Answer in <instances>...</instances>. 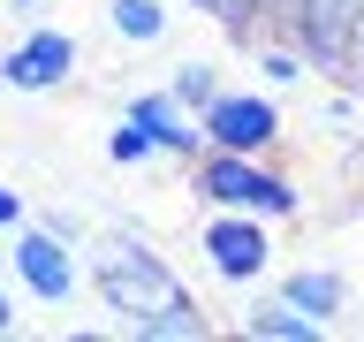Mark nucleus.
Instances as JSON below:
<instances>
[{"label":"nucleus","mask_w":364,"mask_h":342,"mask_svg":"<svg viewBox=\"0 0 364 342\" xmlns=\"http://www.w3.org/2000/svg\"><path fill=\"white\" fill-rule=\"evenodd\" d=\"M273 38H289L311 76H341L364 91V0H281Z\"/></svg>","instance_id":"obj_1"},{"label":"nucleus","mask_w":364,"mask_h":342,"mask_svg":"<svg viewBox=\"0 0 364 342\" xmlns=\"http://www.w3.org/2000/svg\"><path fill=\"white\" fill-rule=\"evenodd\" d=\"M84 281L99 289V304L114 312V335L129 327V319H144L152 304H167V296H182V274L159 259L136 228H122V236H107V244L84 259Z\"/></svg>","instance_id":"obj_2"},{"label":"nucleus","mask_w":364,"mask_h":342,"mask_svg":"<svg viewBox=\"0 0 364 342\" xmlns=\"http://www.w3.org/2000/svg\"><path fill=\"white\" fill-rule=\"evenodd\" d=\"M190 190L205 205H228V213H258V221H296L304 213V190L289 175H273L258 152H220V145H205L190 160Z\"/></svg>","instance_id":"obj_3"},{"label":"nucleus","mask_w":364,"mask_h":342,"mask_svg":"<svg viewBox=\"0 0 364 342\" xmlns=\"http://www.w3.org/2000/svg\"><path fill=\"white\" fill-rule=\"evenodd\" d=\"M198 251H205V274H213L220 289H258V281H273V221H258V213L213 205L205 228H198Z\"/></svg>","instance_id":"obj_4"},{"label":"nucleus","mask_w":364,"mask_h":342,"mask_svg":"<svg viewBox=\"0 0 364 342\" xmlns=\"http://www.w3.org/2000/svg\"><path fill=\"white\" fill-rule=\"evenodd\" d=\"M84 244H68V236H53L46 221H23L16 236H8V266H16L23 296H38V304H53L61 312L68 296L84 289V259H76Z\"/></svg>","instance_id":"obj_5"},{"label":"nucleus","mask_w":364,"mask_h":342,"mask_svg":"<svg viewBox=\"0 0 364 342\" xmlns=\"http://www.w3.org/2000/svg\"><path fill=\"white\" fill-rule=\"evenodd\" d=\"M76 68H84L76 31H61V23H31V31L0 53V84H8V91H61V84H76Z\"/></svg>","instance_id":"obj_6"},{"label":"nucleus","mask_w":364,"mask_h":342,"mask_svg":"<svg viewBox=\"0 0 364 342\" xmlns=\"http://www.w3.org/2000/svg\"><path fill=\"white\" fill-rule=\"evenodd\" d=\"M198 122H205V145H220V152H258V160L281 145V130H289L281 107H273V91H220Z\"/></svg>","instance_id":"obj_7"},{"label":"nucleus","mask_w":364,"mask_h":342,"mask_svg":"<svg viewBox=\"0 0 364 342\" xmlns=\"http://www.w3.org/2000/svg\"><path fill=\"white\" fill-rule=\"evenodd\" d=\"M129 122H144V130H152V145L167 160H198L205 152V122H198V107H182L175 91L167 84H152V91H129Z\"/></svg>","instance_id":"obj_8"},{"label":"nucleus","mask_w":364,"mask_h":342,"mask_svg":"<svg viewBox=\"0 0 364 342\" xmlns=\"http://www.w3.org/2000/svg\"><path fill=\"white\" fill-rule=\"evenodd\" d=\"M281 296H289L296 312H311L318 327H341V312H349L357 281H349V266H341V259H311V266H289V274H281Z\"/></svg>","instance_id":"obj_9"},{"label":"nucleus","mask_w":364,"mask_h":342,"mask_svg":"<svg viewBox=\"0 0 364 342\" xmlns=\"http://www.w3.org/2000/svg\"><path fill=\"white\" fill-rule=\"evenodd\" d=\"M235 327H243V335H258V342H326V335H334V327H318L311 312H296L281 289H273V296H250Z\"/></svg>","instance_id":"obj_10"},{"label":"nucleus","mask_w":364,"mask_h":342,"mask_svg":"<svg viewBox=\"0 0 364 342\" xmlns=\"http://www.w3.org/2000/svg\"><path fill=\"white\" fill-rule=\"evenodd\" d=\"M122 335H136V342H205V335H213V319H205L198 296L182 289V296H167V304H152L144 319H129Z\"/></svg>","instance_id":"obj_11"},{"label":"nucleus","mask_w":364,"mask_h":342,"mask_svg":"<svg viewBox=\"0 0 364 342\" xmlns=\"http://www.w3.org/2000/svg\"><path fill=\"white\" fill-rule=\"evenodd\" d=\"M107 31L122 46H159L167 38V0H107Z\"/></svg>","instance_id":"obj_12"},{"label":"nucleus","mask_w":364,"mask_h":342,"mask_svg":"<svg viewBox=\"0 0 364 342\" xmlns=\"http://www.w3.org/2000/svg\"><path fill=\"white\" fill-rule=\"evenodd\" d=\"M167 91H175V99H182V107H213V99H220V61H205V53H190V61H175V68H167Z\"/></svg>","instance_id":"obj_13"},{"label":"nucleus","mask_w":364,"mask_h":342,"mask_svg":"<svg viewBox=\"0 0 364 342\" xmlns=\"http://www.w3.org/2000/svg\"><path fill=\"white\" fill-rule=\"evenodd\" d=\"M190 8H205V16L228 23L235 38H250V31H266V23H273V8H281V0H190Z\"/></svg>","instance_id":"obj_14"},{"label":"nucleus","mask_w":364,"mask_h":342,"mask_svg":"<svg viewBox=\"0 0 364 342\" xmlns=\"http://www.w3.org/2000/svg\"><path fill=\"white\" fill-rule=\"evenodd\" d=\"M107 160H114V167H144V160H159V145H152V130H144V122H129V114H122V122L107 130Z\"/></svg>","instance_id":"obj_15"},{"label":"nucleus","mask_w":364,"mask_h":342,"mask_svg":"<svg viewBox=\"0 0 364 342\" xmlns=\"http://www.w3.org/2000/svg\"><path fill=\"white\" fill-rule=\"evenodd\" d=\"M258 76H266V84H304V76H311V61H304L289 38H273V46H258Z\"/></svg>","instance_id":"obj_16"},{"label":"nucleus","mask_w":364,"mask_h":342,"mask_svg":"<svg viewBox=\"0 0 364 342\" xmlns=\"http://www.w3.org/2000/svg\"><path fill=\"white\" fill-rule=\"evenodd\" d=\"M23 221H31V205H23V190H16V182L0 175V236H16Z\"/></svg>","instance_id":"obj_17"},{"label":"nucleus","mask_w":364,"mask_h":342,"mask_svg":"<svg viewBox=\"0 0 364 342\" xmlns=\"http://www.w3.org/2000/svg\"><path fill=\"white\" fill-rule=\"evenodd\" d=\"M46 228H53V236H68V244H84V221H76V213H61V205H53V213H38Z\"/></svg>","instance_id":"obj_18"},{"label":"nucleus","mask_w":364,"mask_h":342,"mask_svg":"<svg viewBox=\"0 0 364 342\" xmlns=\"http://www.w3.org/2000/svg\"><path fill=\"white\" fill-rule=\"evenodd\" d=\"M0 335H16V296H8V281H0Z\"/></svg>","instance_id":"obj_19"},{"label":"nucleus","mask_w":364,"mask_h":342,"mask_svg":"<svg viewBox=\"0 0 364 342\" xmlns=\"http://www.w3.org/2000/svg\"><path fill=\"white\" fill-rule=\"evenodd\" d=\"M8 8H46V0H8Z\"/></svg>","instance_id":"obj_20"}]
</instances>
